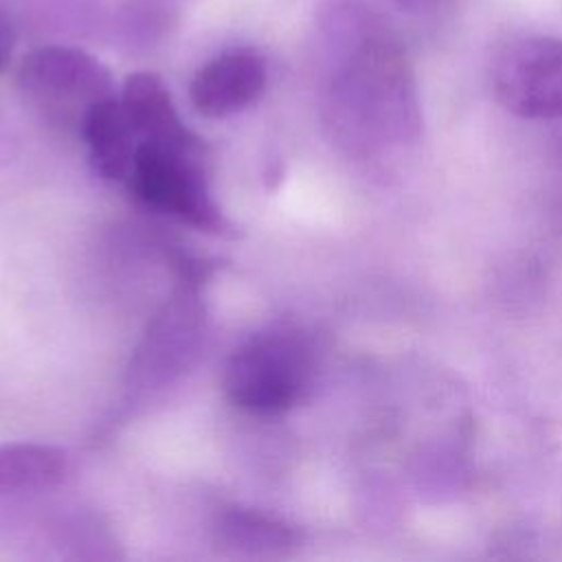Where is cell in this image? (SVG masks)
I'll use <instances>...</instances> for the list:
<instances>
[{"label": "cell", "mask_w": 562, "mask_h": 562, "mask_svg": "<svg viewBox=\"0 0 562 562\" xmlns=\"http://www.w3.org/2000/svg\"><path fill=\"white\" fill-rule=\"evenodd\" d=\"M334 50L327 108L360 147H397L419 138L422 108L406 48L391 24L360 0H329L321 11Z\"/></svg>", "instance_id": "obj_1"}, {"label": "cell", "mask_w": 562, "mask_h": 562, "mask_svg": "<svg viewBox=\"0 0 562 562\" xmlns=\"http://www.w3.org/2000/svg\"><path fill=\"white\" fill-rule=\"evenodd\" d=\"M386 2H391V4H395V7H400V9H406V11H417V9H422L428 0H386Z\"/></svg>", "instance_id": "obj_13"}, {"label": "cell", "mask_w": 562, "mask_h": 562, "mask_svg": "<svg viewBox=\"0 0 562 562\" xmlns=\"http://www.w3.org/2000/svg\"><path fill=\"white\" fill-rule=\"evenodd\" d=\"M496 101L520 119H562V37L522 35L494 55Z\"/></svg>", "instance_id": "obj_4"}, {"label": "cell", "mask_w": 562, "mask_h": 562, "mask_svg": "<svg viewBox=\"0 0 562 562\" xmlns=\"http://www.w3.org/2000/svg\"><path fill=\"white\" fill-rule=\"evenodd\" d=\"M200 305L195 296L184 290L176 296L154 321L143 347L138 349L134 369L143 378L165 380L180 371L187 356L193 353L200 338Z\"/></svg>", "instance_id": "obj_8"}, {"label": "cell", "mask_w": 562, "mask_h": 562, "mask_svg": "<svg viewBox=\"0 0 562 562\" xmlns=\"http://www.w3.org/2000/svg\"><path fill=\"white\" fill-rule=\"evenodd\" d=\"M217 536L224 547L246 555H281L299 542L285 522L246 509L226 512L217 522Z\"/></svg>", "instance_id": "obj_11"}, {"label": "cell", "mask_w": 562, "mask_h": 562, "mask_svg": "<svg viewBox=\"0 0 562 562\" xmlns=\"http://www.w3.org/2000/svg\"><path fill=\"white\" fill-rule=\"evenodd\" d=\"M18 88L48 116L79 125L86 112L114 94L108 68L92 55L70 46H40L18 66Z\"/></svg>", "instance_id": "obj_3"}, {"label": "cell", "mask_w": 562, "mask_h": 562, "mask_svg": "<svg viewBox=\"0 0 562 562\" xmlns=\"http://www.w3.org/2000/svg\"><path fill=\"white\" fill-rule=\"evenodd\" d=\"M312 380V353L303 338L270 331L241 345L224 369V391L250 413H281L296 404Z\"/></svg>", "instance_id": "obj_2"}, {"label": "cell", "mask_w": 562, "mask_h": 562, "mask_svg": "<svg viewBox=\"0 0 562 562\" xmlns=\"http://www.w3.org/2000/svg\"><path fill=\"white\" fill-rule=\"evenodd\" d=\"M15 46V29L9 13L0 7V72L9 66Z\"/></svg>", "instance_id": "obj_12"}, {"label": "cell", "mask_w": 562, "mask_h": 562, "mask_svg": "<svg viewBox=\"0 0 562 562\" xmlns=\"http://www.w3.org/2000/svg\"><path fill=\"white\" fill-rule=\"evenodd\" d=\"M263 88V59L252 50H231L206 61L193 75L189 97L200 114L220 119L248 108Z\"/></svg>", "instance_id": "obj_6"}, {"label": "cell", "mask_w": 562, "mask_h": 562, "mask_svg": "<svg viewBox=\"0 0 562 562\" xmlns=\"http://www.w3.org/2000/svg\"><path fill=\"white\" fill-rule=\"evenodd\" d=\"M119 99L138 143H151L158 147L193 154L202 149L200 140L182 125L158 75L136 72L127 77Z\"/></svg>", "instance_id": "obj_7"}, {"label": "cell", "mask_w": 562, "mask_h": 562, "mask_svg": "<svg viewBox=\"0 0 562 562\" xmlns=\"http://www.w3.org/2000/svg\"><path fill=\"white\" fill-rule=\"evenodd\" d=\"M81 132L90 147L94 169L110 180L127 178L132 171L138 138L119 97H105L94 103L83 121Z\"/></svg>", "instance_id": "obj_9"}, {"label": "cell", "mask_w": 562, "mask_h": 562, "mask_svg": "<svg viewBox=\"0 0 562 562\" xmlns=\"http://www.w3.org/2000/svg\"><path fill=\"white\" fill-rule=\"evenodd\" d=\"M66 457L61 450L42 443L0 446V494L35 492L61 481Z\"/></svg>", "instance_id": "obj_10"}, {"label": "cell", "mask_w": 562, "mask_h": 562, "mask_svg": "<svg viewBox=\"0 0 562 562\" xmlns=\"http://www.w3.org/2000/svg\"><path fill=\"white\" fill-rule=\"evenodd\" d=\"M198 154L138 143L130 187L149 206L180 217L204 231H224V220L213 204L204 176L195 162Z\"/></svg>", "instance_id": "obj_5"}]
</instances>
